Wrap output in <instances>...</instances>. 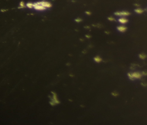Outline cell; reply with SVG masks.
I'll use <instances>...</instances> for the list:
<instances>
[{"label":"cell","instance_id":"1","mask_svg":"<svg viewBox=\"0 0 147 125\" xmlns=\"http://www.w3.org/2000/svg\"><path fill=\"white\" fill-rule=\"evenodd\" d=\"M51 93L53 94V97L51 98V101L50 102V103L52 106H54L56 104H60V102L58 100L57 98V94L53 92H51Z\"/></svg>","mask_w":147,"mask_h":125},{"label":"cell","instance_id":"2","mask_svg":"<svg viewBox=\"0 0 147 125\" xmlns=\"http://www.w3.org/2000/svg\"><path fill=\"white\" fill-rule=\"evenodd\" d=\"M130 13L128 11H117L114 13V15L118 16H126L130 15Z\"/></svg>","mask_w":147,"mask_h":125},{"label":"cell","instance_id":"3","mask_svg":"<svg viewBox=\"0 0 147 125\" xmlns=\"http://www.w3.org/2000/svg\"><path fill=\"white\" fill-rule=\"evenodd\" d=\"M33 7L35 10L37 11H44L46 9V8L39 4L38 2L33 4Z\"/></svg>","mask_w":147,"mask_h":125},{"label":"cell","instance_id":"4","mask_svg":"<svg viewBox=\"0 0 147 125\" xmlns=\"http://www.w3.org/2000/svg\"><path fill=\"white\" fill-rule=\"evenodd\" d=\"M38 3L39 4H41V5H42V6L45 7V8H50V7H51V4L50 3H49V2L43 0V1L38 2Z\"/></svg>","mask_w":147,"mask_h":125},{"label":"cell","instance_id":"5","mask_svg":"<svg viewBox=\"0 0 147 125\" xmlns=\"http://www.w3.org/2000/svg\"><path fill=\"white\" fill-rule=\"evenodd\" d=\"M132 77L134 80L135 79H140L142 76V74L138 72L132 73Z\"/></svg>","mask_w":147,"mask_h":125},{"label":"cell","instance_id":"6","mask_svg":"<svg viewBox=\"0 0 147 125\" xmlns=\"http://www.w3.org/2000/svg\"><path fill=\"white\" fill-rule=\"evenodd\" d=\"M117 30L121 32H124L126 31L127 28L124 26H120L117 27Z\"/></svg>","mask_w":147,"mask_h":125},{"label":"cell","instance_id":"7","mask_svg":"<svg viewBox=\"0 0 147 125\" xmlns=\"http://www.w3.org/2000/svg\"><path fill=\"white\" fill-rule=\"evenodd\" d=\"M118 21L120 23L124 24L128 22V20L125 18L121 17V18H120L119 19Z\"/></svg>","mask_w":147,"mask_h":125},{"label":"cell","instance_id":"8","mask_svg":"<svg viewBox=\"0 0 147 125\" xmlns=\"http://www.w3.org/2000/svg\"><path fill=\"white\" fill-rule=\"evenodd\" d=\"M94 61L97 63H100L102 61V59L99 56H97L94 58Z\"/></svg>","mask_w":147,"mask_h":125},{"label":"cell","instance_id":"9","mask_svg":"<svg viewBox=\"0 0 147 125\" xmlns=\"http://www.w3.org/2000/svg\"><path fill=\"white\" fill-rule=\"evenodd\" d=\"M134 11L135 13H138V14H141L144 12L143 10L141 8L136 9Z\"/></svg>","mask_w":147,"mask_h":125},{"label":"cell","instance_id":"10","mask_svg":"<svg viewBox=\"0 0 147 125\" xmlns=\"http://www.w3.org/2000/svg\"><path fill=\"white\" fill-rule=\"evenodd\" d=\"M139 57L140 58L141 60H145V58L147 57V56L144 53H141L139 55Z\"/></svg>","mask_w":147,"mask_h":125},{"label":"cell","instance_id":"11","mask_svg":"<svg viewBox=\"0 0 147 125\" xmlns=\"http://www.w3.org/2000/svg\"><path fill=\"white\" fill-rule=\"evenodd\" d=\"M26 6L29 8H32L33 7V4H32V3H31V2H29V3H28L27 4H26Z\"/></svg>","mask_w":147,"mask_h":125},{"label":"cell","instance_id":"12","mask_svg":"<svg viewBox=\"0 0 147 125\" xmlns=\"http://www.w3.org/2000/svg\"><path fill=\"white\" fill-rule=\"evenodd\" d=\"M127 76H128V77L129 78L130 80H134V79H133V77H132V73H128V74H127Z\"/></svg>","mask_w":147,"mask_h":125},{"label":"cell","instance_id":"13","mask_svg":"<svg viewBox=\"0 0 147 125\" xmlns=\"http://www.w3.org/2000/svg\"><path fill=\"white\" fill-rule=\"evenodd\" d=\"M20 7L21 8H23L25 7V5H24V3L23 1H21V2L20 3Z\"/></svg>","mask_w":147,"mask_h":125},{"label":"cell","instance_id":"14","mask_svg":"<svg viewBox=\"0 0 147 125\" xmlns=\"http://www.w3.org/2000/svg\"><path fill=\"white\" fill-rule=\"evenodd\" d=\"M108 19L110 21H115V19L113 17H108Z\"/></svg>","mask_w":147,"mask_h":125},{"label":"cell","instance_id":"15","mask_svg":"<svg viewBox=\"0 0 147 125\" xmlns=\"http://www.w3.org/2000/svg\"><path fill=\"white\" fill-rule=\"evenodd\" d=\"M112 95L113 96H117V95H118V93H117V92H112Z\"/></svg>","mask_w":147,"mask_h":125},{"label":"cell","instance_id":"16","mask_svg":"<svg viewBox=\"0 0 147 125\" xmlns=\"http://www.w3.org/2000/svg\"><path fill=\"white\" fill-rule=\"evenodd\" d=\"M142 75H144V76H147V71H143L142 73Z\"/></svg>","mask_w":147,"mask_h":125},{"label":"cell","instance_id":"17","mask_svg":"<svg viewBox=\"0 0 147 125\" xmlns=\"http://www.w3.org/2000/svg\"><path fill=\"white\" fill-rule=\"evenodd\" d=\"M82 21V20H81L80 19H76V21L77 22H81Z\"/></svg>","mask_w":147,"mask_h":125},{"label":"cell","instance_id":"18","mask_svg":"<svg viewBox=\"0 0 147 125\" xmlns=\"http://www.w3.org/2000/svg\"><path fill=\"white\" fill-rule=\"evenodd\" d=\"M86 13L87 14H88V15L90 14V13L89 12H86Z\"/></svg>","mask_w":147,"mask_h":125}]
</instances>
